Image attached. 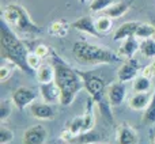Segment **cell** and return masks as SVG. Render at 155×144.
Returning a JSON list of instances; mask_svg holds the SVG:
<instances>
[{
	"instance_id": "obj_1",
	"label": "cell",
	"mask_w": 155,
	"mask_h": 144,
	"mask_svg": "<svg viewBox=\"0 0 155 144\" xmlns=\"http://www.w3.org/2000/svg\"><path fill=\"white\" fill-rule=\"evenodd\" d=\"M52 64L54 67L56 72V77L54 82L59 86L60 91H61V97H60V103L63 106H70L72 105L74 99L76 98L78 93L84 87L83 80L80 77L78 70H74L65 60H63L57 53L52 52L51 53Z\"/></svg>"
},
{
	"instance_id": "obj_2",
	"label": "cell",
	"mask_w": 155,
	"mask_h": 144,
	"mask_svg": "<svg viewBox=\"0 0 155 144\" xmlns=\"http://www.w3.org/2000/svg\"><path fill=\"white\" fill-rule=\"evenodd\" d=\"M0 51H2V57L5 61L15 64L19 70L26 72L27 75L33 74V71L27 65L29 51L15 34V31L5 23V21H3L0 26Z\"/></svg>"
},
{
	"instance_id": "obj_3",
	"label": "cell",
	"mask_w": 155,
	"mask_h": 144,
	"mask_svg": "<svg viewBox=\"0 0 155 144\" xmlns=\"http://www.w3.org/2000/svg\"><path fill=\"white\" fill-rule=\"evenodd\" d=\"M72 54L79 63L83 64H116L123 60L120 54L105 48L102 45L87 42V41H76L72 45Z\"/></svg>"
},
{
	"instance_id": "obj_4",
	"label": "cell",
	"mask_w": 155,
	"mask_h": 144,
	"mask_svg": "<svg viewBox=\"0 0 155 144\" xmlns=\"http://www.w3.org/2000/svg\"><path fill=\"white\" fill-rule=\"evenodd\" d=\"M2 18L12 30L23 34H41L42 29L30 19L27 11L16 3H10L2 7Z\"/></svg>"
},
{
	"instance_id": "obj_5",
	"label": "cell",
	"mask_w": 155,
	"mask_h": 144,
	"mask_svg": "<svg viewBox=\"0 0 155 144\" xmlns=\"http://www.w3.org/2000/svg\"><path fill=\"white\" fill-rule=\"evenodd\" d=\"M83 80L86 91L88 93L90 98H93V101L97 105L99 102H102L104 99H106V83H105L104 77L94 71H78Z\"/></svg>"
},
{
	"instance_id": "obj_6",
	"label": "cell",
	"mask_w": 155,
	"mask_h": 144,
	"mask_svg": "<svg viewBox=\"0 0 155 144\" xmlns=\"http://www.w3.org/2000/svg\"><path fill=\"white\" fill-rule=\"evenodd\" d=\"M11 99H12V103L18 107L19 110L26 109L27 106L35 102L37 99V93H35L33 88L26 87V86H19L11 94Z\"/></svg>"
},
{
	"instance_id": "obj_7",
	"label": "cell",
	"mask_w": 155,
	"mask_h": 144,
	"mask_svg": "<svg viewBox=\"0 0 155 144\" xmlns=\"http://www.w3.org/2000/svg\"><path fill=\"white\" fill-rule=\"evenodd\" d=\"M142 70L139 60L137 59H127L125 61L121 63V65L117 68V79L120 82H131L139 75V71Z\"/></svg>"
},
{
	"instance_id": "obj_8",
	"label": "cell",
	"mask_w": 155,
	"mask_h": 144,
	"mask_svg": "<svg viewBox=\"0 0 155 144\" xmlns=\"http://www.w3.org/2000/svg\"><path fill=\"white\" fill-rule=\"evenodd\" d=\"M140 137L136 129L128 123H121L116 128V143L117 144H139Z\"/></svg>"
},
{
	"instance_id": "obj_9",
	"label": "cell",
	"mask_w": 155,
	"mask_h": 144,
	"mask_svg": "<svg viewBox=\"0 0 155 144\" xmlns=\"http://www.w3.org/2000/svg\"><path fill=\"white\" fill-rule=\"evenodd\" d=\"M29 112L34 118L41 120V121L53 120L54 116H56V109H54L53 103H48V102H45V101L33 102L29 106Z\"/></svg>"
},
{
	"instance_id": "obj_10",
	"label": "cell",
	"mask_w": 155,
	"mask_h": 144,
	"mask_svg": "<svg viewBox=\"0 0 155 144\" xmlns=\"http://www.w3.org/2000/svg\"><path fill=\"white\" fill-rule=\"evenodd\" d=\"M106 97L112 106H120V105H123L124 101L127 99L125 83L120 82V80L110 83L106 88Z\"/></svg>"
},
{
	"instance_id": "obj_11",
	"label": "cell",
	"mask_w": 155,
	"mask_h": 144,
	"mask_svg": "<svg viewBox=\"0 0 155 144\" xmlns=\"http://www.w3.org/2000/svg\"><path fill=\"white\" fill-rule=\"evenodd\" d=\"M48 137V131L42 125H33L23 132V144H44Z\"/></svg>"
},
{
	"instance_id": "obj_12",
	"label": "cell",
	"mask_w": 155,
	"mask_h": 144,
	"mask_svg": "<svg viewBox=\"0 0 155 144\" xmlns=\"http://www.w3.org/2000/svg\"><path fill=\"white\" fill-rule=\"evenodd\" d=\"M71 27L76 29L80 33H84V34H88L91 37H95V38H101V33L97 30L95 27V21H94L91 16H82V18L76 19L71 23Z\"/></svg>"
},
{
	"instance_id": "obj_13",
	"label": "cell",
	"mask_w": 155,
	"mask_h": 144,
	"mask_svg": "<svg viewBox=\"0 0 155 144\" xmlns=\"http://www.w3.org/2000/svg\"><path fill=\"white\" fill-rule=\"evenodd\" d=\"M40 94L42 97V101L48 102V103L60 102V97H61V91H60L59 86L56 84V82L40 84Z\"/></svg>"
},
{
	"instance_id": "obj_14",
	"label": "cell",
	"mask_w": 155,
	"mask_h": 144,
	"mask_svg": "<svg viewBox=\"0 0 155 144\" xmlns=\"http://www.w3.org/2000/svg\"><path fill=\"white\" fill-rule=\"evenodd\" d=\"M140 49V40H137L136 37H129L127 40L123 41L120 49H118V54L123 59H134L135 54L139 52Z\"/></svg>"
},
{
	"instance_id": "obj_15",
	"label": "cell",
	"mask_w": 155,
	"mask_h": 144,
	"mask_svg": "<svg viewBox=\"0 0 155 144\" xmlns=\"http://www.w3.org/2000/svg\"><path fill=\"white\" fill-rule=\"evenodd\" d=\"M151 97H153V93H150V91H147V93H135L134 95L128 98L129 109L136 110V112L146 110L147 106L150 105Z\"/></svg>"
},
{
	"instance_id": "obj_16",
	"label": "cell",
	"mask_w": 155,
	"mask_h": 144,
	"mask_svg": "<svg viewBox=\"0 0 155 144\" xmlns=\"http://www.w3.org/2000/svg\"><path fill=\"white\" fill-rule=\"evenodd\" d=\"M137 25H139V22H136V21H129V22L121 23L116 29V31L113 33V41L118 42V41H124L129 37H134L135 33H136Z\"/></svg>"
},
{
	"instance_id": "obj_17",
	"label": "cell",
	"mask_w": 155,
	"mask_h": 144,
	"mask_svg": "<svg viewBox=\"0 0 155 144\" xmlns=\"http://www.w3.org/2000/svg\"><path fill=\"white\" fill-rule=\"evenodd\" d=\"M102 140H104L102 135L99 132L91 129V131L82 132V133L74 136L70 143L71 144H99L102 143Z\"/></svg>"
},
{
	"instance_id": "obj_18",
	"label": "cell",
	"mask_w": 155,
	"mask_h": 144,
	"mask_svg": "<svg viewBox=\"0 0 155 144\" xmlns=\"http://www.w3.org/2000/svg\"><path fill=\"white\" fill-rule=\"evenodd\" d=\"M35 77H37V80H38V83H40V84H46V83L54 82L56 72H54L53 64H49V63H42V65H41V67L35 71Z\"/></svg>"
},
{
	"instance_id": "obj_19",
	"label": "cell",
	"mask_w": 155,
	"mask_h": 144,
	"mask_svg": "<svg viewBox=\"0 0 155 144\" xmlns=\"http://www.w3.org/2000/svg\"><path fill=\"white\" fill-rule=\"evenodd\" d=\"M129 11V4L127 2H114L106 11H104L105 15L110 16L112 19L121 18Z\"/></svg>"
},
{
	"instance_id": "obj_20",
	"label": "cell",
	"mask_w": 155,
	"mask_h": 144,
	"mask_svg": "<svg viewBox=\"0 0 155 144\" xmlns=\"http://www.w3.org/2000/svg\"><path fill=\"white\" fill-rule=\"evenodd\" d=\"M151 88H153L151 77L144 76L143 74L137 75V76L132 80V90H134V93H147Z\"/></svg>"
},
{
	"instance_id": "obj_21",
	"label": "cell",
	"mask_w": 155,
	"mask_h": 144,
	"mask_svg": "<svg viewBox=\"0 0 155 144\" xmlns=\"http://www.w3.org/2000/svg\"><path fill=\"white\" fill-rule=\"evenodd\" d=\"M135 37L140 41L155 37V26L153 23H148V22H139Z\"/></svg>"
},
{
	"instance_id": "obj_22",
	"label": "cell",
	"mask_w": 155,
	"mask_h": 144,
	"mask_svg": "<svg viewBox=\"0 0 155 144\" xmlns=\"http://www.w3.org/2000/svg\"><path fill=\"white\" fill-rule=\"evenodd\" d=\"M71 25H68L67 22L64 21H54L49 25V34L51 35H54L57 38H63L68 34V30H70Z\"/></svg>"
},
{
	"instance_id": "obj_23",
	"label": "cell",
	"mask_w": 155,
	"mask_h": 144,
	"mask_svg": "<svg viewBox=\"0 0 155 144\" xmlns=\"http://www.w3.org/2000/svg\"><path fill=\"white\" fill-rule=\"evenodd\" d=\"M142 121L144 125H154L155 124V86L153 88V97H151L150 105H148L147 109L143 113Z\"/></svg>"
},
{
	"instance_id": "obj_24",
	"label": "cell",
	"mask_w": 155,
	"mask_h": 144,
	"mask_svg": "<svg viewBox=\"0 0 155 144\" xmlns=\"http://www.w3.org/2000/svg\"><path fill=\"white\" fill-rule=\"evenodd\" d=\"M139 52L146 59H155V37L140 41Z\"/></svg>"
},
{
	"instance_id": "obj_25",
	"label": "cell",
	"mask_w": 155,
	"mask_h": 144,
	"mask_svg": "<svg viewBox=\"0 0 155 144\" xmlns=\"http://www.w3.org/2000/svg\"><path fill=\"white\" fill-rule=\"evenodd\" d=\"M95 27L101 34H106L113 29V19L107 15L98 16L95 19Z\"/></svg>"
},
{
	"instance_id": "obj_26",
	"label": "cell",
	"mask_w": 155,
	"mask_h": 144,
	"mask_svg": "<svg viewBox=\"0 0 155 144\" xmlns=\"http://www.w3.org/2000/svg\"><path fill=\"white\" fill-rule=\"evenodd\" d=\"M113 3L114 0H91L88 8L91 12H102V11H106Z\"/></svg>"
},
{
	"instance_id": "obj_27",
	"label": "cell",
	"mask_w": 155,
	"mask_h": 144,
	"mask_svg": "<svg viewBox=\"0 0 155 144\" xmlns=\"http://www.w3.org/2000/svg\"><path fill=\"white\" fill-rule=\"evenodd\" d=\"M12 99H3L0 103V121L4 123L12 113Z\"/></svg>"
},
{
	"instance_id": "obj_28",
	"label": "cell",
	"mask_w": 155,
	"mask_h": 144,
	"mask_svg": "<svg viewBox=\"0 0 155 144\" xmlns=\"http://www.w3.org/2000/svg\"><path fill=\"white\" fill-rule=\"evenodd\" d=\"M67 129H70V132L74 135V136L82 133L83 132V116H78V117L72 118Z\"/></svg>"
},
{
	"instance_id": "obj_29",
	"label": "cell",
	"mask_w": 155,
	"mask_h": 144,
	"mask_svg": "<svg viewBox=\"0 0 155 144\" xmlns=\"http://www.w3.org/2000/svg\"><path fill=\"white\" fill-rule=\"evenodd\" d=\"M27 65H29V68L33 72H35L42 65V59H41L38 54H35L34 51L29 52V54H27Z\"/></svg>"
},
{
	"instance_id": "obj_30",
	"label": "cell",
	"mask_w": 155,
	"mask_h": 144,
	"mask_svg": "<svg viewBox=\"0 0 155 144\" xmlns=\"http://www.w3.org/2000/svg\"><path fill=\"white\" fill-rule=\"evenodd\" d=\"M15 67L16 65L12 64V63H10V61H7V63L0 65V82H3V83L7 82V79L12 75V71Z\"/></svg>"
},
{
	"instance_id": "obj_31",
	"label": "cell",
	"mask_w": 155,
	"mask_h": 144,
	"mask_svg": "<svg viewBox=\"0 0 155 144\" xmlns=\"http://www.w3.org/2000/svg\"><path fill=\"white\" fill-rule=\"evenodd\" d=\"M12 140H14V132L4 125L0 126V144H8Z\"/></svg>"
},
{
	"instance_id": "obj_32",
	"label": "cell",
	"mask_w": 155,
	"mask_h": 144,
	"mask_svg": "<svg viewBox=\"0 0 155 144\" xmlns=\"http://www.w3.org/2000/svg\"><path fill=\"white\" fill-rule=\"evenodd\" d=\"M34 53L38 54L41 59H45V57H48L49 54H51V49H49V46L45 45V44H38L34 48Z\"/></svg>"
},
{
	"instance_id": "obj_33",
	"label": "cell",
	"mask_w": 155,
	"mask_h": 144,
	"mask_svg": "<svg viewBox=\"0 0 155 144\" xmlns=\"http://www.w3.org/2000/svg\"><path fill=\"white\" fill-rule=\"evenodd\" d=\"M142 74L144 75V76L151 77V79H153V77H154V74H153V68H151V64H148L147 67H144V68H143Z\"/></svg>"
},
{
	"instance_id": "obj_34",
	"label": "cell",
	"mask_w": 155,
	"mask_h": 144,
	"mask_svg": "<svg viewBox=\"0 0 155 144\" xmlns=\"http://www.w3.org/2000/svg\"><path fill=\"white\" fill-rule=\"evenodd\" d=\"M151 68H153V74H154V77H155V60L151 63Z\"/></svg>"
},
{
	"instance_id": "obj_35",
	"label": "cell",
	"mask_w": 155,
	"mask_h": 144,
	"mask_svg": "<svg viewBox=\"0 0 155 144\" xmlns=\"http://www.w3.org/2000/svg\"><path fill=\"white\" fill-rule=\"evenodd\" d=\"M79 2L82 3V4H84V3H86V0H79Z\"/></svg>"
},
{
	"instance_id": "obj_36",
	"label": "cell",
	"mask_w": 155,
	"mask_h": 144,
	"mask_svg": "<svg viewBox=\"0 0 155 144\" xmlns=\"http://www.w3.org/2000/svg\"><path fill=\"white\" fill-rule=\"evenodd\" d=\"M153 144H155V135H154V139H153Z\"/></svg>"
},
{
	"instance_id": "obj_37",
	"label": "cell",
	"mask_w": 155,
	"mask_h": 144,
	"mask_svg": "<svg viewBox=\"0 0 155 144\" xmlns=\"http://www.w3.org/2000/svg\"><path fill=\"white\" fill-rule=\"evenodd\" d=\"M151 23H153V25H154V26H155V19H153V22H151Z\"/></svg>"
},
{
	"instance_id": "obj_38",
	"label": "cell",
	"mask_w": 155,
	"mask_h": 144,
	"mask_svg": "<svg viewBox=\"0 0 155 144\" xmlns=\"http://www.w3.org/2000/svg\"><path fill=\"white\" fill-rule=\"evenodd\" d=\"M99 144H109V143H99Z\"/></svg>"
},
{
	"instance_id": "obj_39",
	"label": "cell",
	"mask_w": 155,
	"mask_h": 144,
	"mask_svg": "<svg viewBox=\"0 0 155 144\" xmlns=\"http://www.w3.org/2000/svg\"><path fill=\"white\" fill-rule=\"evenodd\" d=\"M63 144H71V143H63Z\"/></svg>"
},
{
	"instance_id": "obj_40",
	"label": "cell",
	"mask_w": 155,
	"mask_h": 144,
	"mask_svg": "<svg viewBox=\"0 0 155 144\" xmlns=\"http://www.w3.org/2000/svg\"><path fill=\"white\" fill-rule=\"evenodd\" d=\"M86 2H87V0H86ZM90 2H91V0H90Z\"/></svg>"
}]
</instances>
